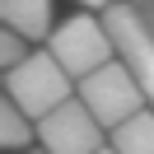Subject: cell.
Instances as JSON below:
<instances>
[{"label": "cell", "mask_w": 154, "mask_h": 154, "mask_svg": "<svg viewBox=\"0 0 154 154\" xmlns=\"http://www.w3.org/2000/svg\"><path fill=\"white\" fill-rule=\"evenodd\" d=\"M107 140H112L117 154H154V107H140L122 126H112Z\"/></svg>", "instance_id": "7"}, {"label": "cell", "mask_w": 154, "mask_h": 154, "mask_svg": "<svg viewBox=\"0 0 154 154\" xmlns=\"http://www.w3.org/2000/svg\"><path fill=\"white\" fill-rule=\"evenodd\" d=\"M47 47H51V56H56L75 79H84L89 70L107 66V61L117 56V42H112L107 19H94V14H75V19L56 23L51 38H47Z\"/></svg>", "instance_id": "3"}, {"label": "cell", "mask_w": 154, "mask_h": 154, "mask_svg": "<svg viewBox=\"0 0 154 154\" xmlns=\"http://www.w3.org/2000/svg\"><path fill=\"white\" fill-rule=\"evenodd\" d=\"M135 5H140V14H145V23H149V28H154V0H135Z\"/></svg>", "instance_id": "10"}, {"label": "cell", "mask_w": 154, "mask_h": 154, "mask_svg": "<svg viewBox=\"0 0 154 154\" xmlns=\"http://www.w3.org/2000/svg\"><path fill=\"white\" fill-rule=\"evenodd\" d=\"M5 94L38 122L51 107H61L66 98L79 94V79L70 75V70L51 56V47H47V51H28L14 70H5Z\"/></svg>", "instance_id": "1"}, {"label": "cell", "mask_w": 154, "mask_h": 154, "mask_svg": "<svg viewBox=\"0 0 154 154\" xmlns=\"http://www.w3.org/2000/svg\"><path fill=\"white\" fill-rule=\"evenodd\" d=\"M79 98H84L89 107H94V117L112 131V126H122L126 117H135L140 107H149V98H145V84L140 75L131 70V61L117 51L107 66L89 70L84 79H79Z\"/></svg>", "instance_id": "2"}, {"label": "cell", "mask_w": 154, "mask_h": 154, "mask_svg": "<svg viewBox=\"0 0 154 154\" xmlns=\"http://www.w3.org/2000/svg\"><path fill=\"white\" fill-rule=\"evenodd\" d=\"M33 135H38V122L5 94V103H0V145H5V149H23Z\"/></svg>", "instance_id": "8"}, {"label": "cell", "mask_w": 154, "mask_h": 154, "mask_svg": "<svg viewBox=\"0 0 154 154\" xmlns=\"http://www.w3.org/2000/svg\"><path fill=\"white\" fill-rule=\"evenodd\" d=\"M98 154H117V149H112V140H107V145H103V149H98Z\"/></svg>", "instance_id": "12"}, {"label": "cell", "mask_w": 154, "mask_h": 154, "mask_svg": "<svg viewBox=\"0 0 154 154\" xmlns=\"http://www.w3.org/2000/svg\"><path fill=\"white\" fill-rule=\"evenodd\" d=\"M38 154H51V149H38Z\"/></svg>", "instance_id": "13"}, {"label": "cell", "mask_w": 154, "mask_h": 154, "mask_svg": "<svg viewBox=\"0 0 154 154\" xmlns=\"http://www.w3.org/2000/svg\"><path fill=\"white\" fill-rule=\"evenodd\" d=\"M107 126L94 117V107L84 103V98H66L61 107H51L47 117H38V140L42 149L51 154H98L107 145Z\"/></svg>", "instance_id": "4"}, {"label": "cell", "mask_w": 154, "mask_h": 154, "mask_svg": "<svg viewBox=\"0 0 154 154\" xmlns=\"http://www.w3.org/2000/svg\"><path fill=\"white\" fill-rule=\"evenodd\" d=\"M79 5H89V10H107L112 0H79Z\"/></svg>", "instance_id": "11"}, {"label": "cell", "mask_w": 154, "mask_h": 154, "mask_svg": "<svg viewBox=\"0 0 154 154\" xmlns=\"http://www.w3.org/2000/svg\"><path fill=\"white\" fill-rule=\"evenodd\" d=\"M0 19L23 38H51V0H0Z\"/></svg>", "instance_id": "6"}, {"label": "cell", "mask_w": 154, "mask_h": 154, "mask_svg": "<svg viewBox=\"0 0 154 154\" xmlns=\"http://www.w3.org/2000/svg\"><path fill=\"white\" fill-rule=\"evenodd\" d=\"M28 42H33V38H23L19 28H10V23H5V28H0V66L14 70L23 56H28Z\"/></svg>", "instance_id": "9"}, {"label": "cell", "mask_w": 154, "mask_h": 154, "mask_svg": "<svg viewBox=\"0 0 154 154\" xmlns=\"http://www.w3.org/2000/svg\"><path fill=\"white\" fill-rule=\"evenodd\" d=\"M103 19H107V28H112L117 51L131 61V70L145 84V98H149V107H154V28L145 23V14H140L135 0H112L103 10Z\"/></svg>", "instance_id": "5"}]
</instances>
